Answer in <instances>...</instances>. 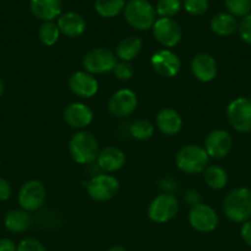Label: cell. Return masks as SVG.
Instances as JSON below:
<instances>
[{
  "label": "cell",
  "mask_w": 251,
  "mask_h": 251,
  "mask_svg": "<svg viewBox=\"0 0 251 251\" xmlns=\"http://www.w3.org/2000/svg\"><path fill=\"white\" fill-rule=\"evenodd\" d=\"M223 210L226 217L235 223H245L251 217V190L236 188L225 196Z\"/></svg>",
  "instance_id": "1"
},
{
  "label": "cell",
  "mask_w": 251,
  "mask_h": 251,
  "mask_svg": "<svg viewBox=\"0 0 251 251\" xmlns=\"http://www.w3.org/2000/svg\"><path fill=\"white\" fill-rule=\"evenodd\" d=\"M123 11L127 24L138 31L152 28L157 21V11L148 0H129Z\"/></svg>",
  "instance_id": "2"
},
{
  "label": "cell",
  "mask_w": 251,
  "mask_h": 251,
  "mask_svg": "<svg viewBox=\"0 0 251 251\" xmlns=\"http://www.w3.org/2000/svg\"><path fill=\"white\" fill-rule=\"evenodd\" d=\"M69 153L74 162L90 164L98 156V142L91 132L79 131L73 135L69 142Z\"/></svg>",
  "instance_id": "3"
},
{
  "label": "cell",
  "mask_w": 251,
  "mask_h": 251,
  "mask_svg": "<svg viewBox=\"0 0 251 251\" xmlns=\"http://www.w3.org/2000/svg\"><path fill=\"white\" fill-rule=\"evenodd\" d=\"M209 157L206 150L198 145H187L181 147L175 157L177 168L187 174H197L204 172L208 167Z\"/></svg>",
  "instance_id": "4"
},
{
  "label": "cell",
  "mask_w": 251,
  "mask_h": 251,
  "mask_svg": "<svg viewBox=\"0 0 251 251\" xmlns=\"http://www.w3.org/2000/svg\"><path fill=\"white\" fill-rule=\"evenodd\" d=\"M117 58L112 50L107 48H94L85 54L83 66L89 74H106L113 71Z\"/></svg>",
  "instance_id": "5"
},
{
  "label": "cell",
  "mask_w": 251,
  "mask_h": 251,
  "mask_svg": "<svg viewBox=\"0 0 251 251\" xmlns=\"http://www.w3.org/2000/svg\"><path fill=\"white\" fill-rule=\"evenodd\" d=\"M226 117L231 126L239 132L251 130V100L239 97L231 100L226 108Z\"/></svg>",
  "instance_id": "6"
},
{
  "label": "cell",
  "mask_w": 251,
  "mask_h": 251,
  "mask_svg": "<svg viewBox=\"0 0 251 251\" xmlns=\"http://www.w3.org/2000/svg\"><path fill=\"white\" fill-rule=\"evenodd\" d=\"M179 212V201L172 194L157 195L150 202L148 216L155 223H166L175 218Z\"/></svg>",
  "instance_id": "7"
},
{
  "label": "cell",
  "mask_w": 251,
  "mask_h": 251,
  "mask_svg": "<svg viewBox=\"0 0 251 251\" xmlns=\"http://www.w3.org/2000/svg\"><path fill=\"white\" fill-rule=\"evenodd\" d=\"M86 190L93 200L103 202L117 195L120 190V181L115 176L108 174H98L90 179L86 185Z\"/></svg>",
  "instance_id": "8"
},
{
  "label": "cell",
  "mask_w": 251,
  "mask_h": 251,
  "mask_svg": "<svg viewBox=\"0 0 251 251\" xmlns=\"http://www.w3.org/2000/svg\"><path fill=\"white\" fill-rule=\"evenodd\" d=\"M46 200V188L38 180H29L21 186L17 195V201L22 210L36 211L42 207Z\"/></svg>",
  "instance_id": "9"
},
{
  "label": "cell",
  "mask_w": 251,
  "mask_h": 251,
  "mask_svg": "<svg viewBox=\"0 0 251 251\" xmlns=\"http://www.w3.org/2000/svg\"><path fill=\"white\" fill-rule=\"evenodd\" d=\"M188 222L192 228L201 233H209L218 226V215L211 206L206 203H196L188 213Z\"/></svg>",
  "instance_id": "10"
},
{
  "label": "cell",
  "mask_w": 251,
  "mask_h": 251,
  "mask_svg": "<svg viewBox=\"0 0 251 251\" xmlns=\"http://www.w3.org/2000/svg\"><path fill=\"white\" fill-rule=\"evenodd\" d=\"M153 36L161 46L172 48L181 41L182 31L175 20L160 17L153 25Z\"/></svg>",
  "instance_id": "11"
},
{
  "label": "cell",
  "mask_w": 251,
  "mask_h": 251,
  "mask_svg": "<svg viewBox=\"0 0 251 251\" xmlns=\"http://www.w3.org/2000/svg\"><path fill=\"white\" fill-rule=\"evenodd\" d=\"M150 64L155 73L164 77H174L181 69V60L170 49L155 51L150 58Z\"/></svg>",
  "instance_id": "12"
},
{
  "label": "cell",
  "mask_w": 251,
  "mask_h": 251,
  "mask_svg": "<svg viewBox=\"0 0 251 251\" xmlns=\"http://www.w3.org/2000/svg\"><path fill=\"white\" fill-rule=\"evenodd\" d=\"M138 104L137 95L129 88L116 91L108 102V110L116 118H126L132 114Z\"/></svg>",
  "instance_id": "13"
},
{
  "label": "cell",
  "mask_w": 251,
  "mask_h": 251,
  "mask_svg": "<svg viewBox=\"0 0 251 251\" xmlns=\"http://www.w3.org/2000/svg\"><path fill=\"white\" fill-rule=\"evenodd\" d=\"M233 140L230 134L225 130L217 129L209 132L204 140V147L208 157L212 158H223L230 152Z\"/></svg>",
  "instance_id": "14"
},
{
  "label": "cell",
  "mask_w": 251,
  "mask_h": 251,
  "mask_svg": "<svg viewBox=\"0 0 251 251\" xmlns=\"http://www.w3.org/2000/svg\"><path fill=\"white\" fill-rule=\"evenodd\" d=\"M69 88L74 95L81 98H91L97 93L98 82L91 74L86 71H76L69 77Z\"/></svg>",
  "instance_id": "15"
},
{
  "label": "cell",
  "mask_w": 251,
  "mask_h": 251,
  "mask_svg": "<svg viewBox=\"0 0 251 251\" xmlns=\"http://www.w3.org/2000/svg\"><path fill=\"white\" fill-rule=\"evenodd\" d=\"M191 71L194 77L201 82H211L218 73L216 59L206 53H199L191 60Z\"/></svg>",
  "instance_id": "16"
},
{
  "label": "cell",
  "mask_w": 251,
  "mask_h": 251,
  "mask_svg": "<svg viewBox=\"0 0 251 251\" xmlns=\"http://www.w3.org/2000/svg\"><path fill=\"white\" fill-rule=\"evenodd\" d=\"M94 118L93 110L84 103H71L64 109V120L74 129H84L91 124Z\"/></svg>",
  "instance_id": "17"
},
{
  "label": "cell",
  "mask_w": 251,
  "mask_h": 251,
  "mask_svg": "<svg viewBox=\"0 0 251 251\" xmlns=\"http://www.w3.org/2000/svg\"><path fill=\"white\" fill-rule=\"evenodd\" d=\"M57 25H58L61 33L69 37V38H75V37L81 36L86 28V22L84 17L74 11L62 14L58 17Z\"/></svg>",
  "instance_id": "18"
},
{
  "label": "cell",
  "mask_w": 251,
  "mask_h": 251,
  "mask_svg": "<svg viewBox=\"0 0 251 251\" xmlns=\"http://www.w3.org/2000/svg\"><path fill=\"white\" fill-rule=\"evenodd\" d=\"M97 166L106 173L120 171L126 163V154L122 150L117 147H106L102 151L98 152L96 158Z\"/></svg>",
  "instance_id": "19"
},
{
  "label": "cell",
  "mask_w": 251,
  "mask_h": 251,
  "mask_svg": "<svg viewBox=\"0 0 251 251\" xmlns=\"http://www.w3.org/2000/svg\"><path fill=\"white\" fill-rule=\"evenodd\" d=\"M30 9L36 19L42 21H53L61 16V0H30Z\"/></svg>",
  "instance_id": "20"
},
{
  "label": "cell",
  "mask_w": 251,
  "mask_h": 251,
  "mask_svg": "<svg viewBox=\"0 0 251 251\" xmlns=\"http://www.w3.org/2000/svg\"><path fill=\"white\" fill-rule=\"evenodd\" d=\"M157 126L167 136L179 134L182 127V119L179 113L172 108H162L157 115Z\"/></svg>",
  "instance_id": "21"
},
{
  "label": "cell",
  "mask_w": 251,
  "mask_h": 251,
  "mask_svg": "<svg viewBox=\"0 0 251 251\" xmlns=\"http://www.w3.org/2000/svg\"><path fill=\"white\" fill-rule=\"evenodd\" d=\"M32 225V218L29 212L22 208L11 210L5 215L4 226L9 232L22 233L29 229Z\"/></svg>",
  "instance_id": "22"
},
{
  "label": "cell",
  "mask_w": 251,
  "mask_h": 251,
  "mask_svg": "<svg viewBox=\"0 0 251 251\" xmlns=\"http://www.w3.org/2000/svg\"><path fill=\"white\" fill-rule=\"evenodd\" d=\"M239 24L235 16L229 12H218L211 20V29L218 36H231L238 29Z\"/></svg>",
  "instance_id": "23"
},
{
  "label": "cell",
  "mask_w": 251,
  "mask_h": 251,
  "mask_svg": "<svg viewBox=\"0 0 251 251\" xmlns=\"http://www.w3.org/2000/svg\"><path fill=\"white\" fill-rule=\"evenodd\" d=\"M142 48L143 42L139 37L128 36L118 43L117 49H116V55L122 61L129 63V61H132L133 59L139 55Z\"/></svg>",
  "instance_id": "24"
},
{
  "label": "cell",
  "mask_w": 251,
  "mask_h": 251,
  "mask_svg": "<svg viewBox=\"0 0 251 251\" xmlns=\"http://www.w3.org/2000/svg\"><path fill=\"white\" fill-rule=\"evenodd\" d=\"M203 179L208 188L220 190L228 183V174L221 167L208 166L203 172Z\"/></svg>",
  "instance_id": "25"
},
{
  "label": "cell",
  "mask_w": 251,
  "mask_h": 251,
  "mask_svg": "<svg viewBox=\"0 0 251 251\" xmlns=\"http://www.w3.org/2000/svg\"><path fill=\"white\" fill-rule=\"evenodd\" d=\"M126 0H95V10L100 16L111 19L125 10Z\"/></svg>",
  "instance_id": "26"
},
{
  "label": "cell",
  "mask_w": 251,
  "mask_h": 251,
  "mask_svg": "<svg viewBox=\"0 0 251 251\" xmlns=\"http://www.w3.org/2000/svg\"><path fill=\"white\" fill-rule=\"evenodd\" d=\"M61 31L58 25L53 21H46L39 26L38 38L41 43L46 47H52L58 42Z\"/></svg>",
  "instance_id": "27"
},
{
  "label": "cell",
  "mask_w": 251,
  "mask_h": 251,
  "mask_svg": "<svg viewBox=\"0 0 251 251\" xmlns=\"http://www.w3.org/2000/svg\"><path fill=\"white\" fill-rule=\"evenodd\" d=\"M129 132L134 139L145 141V140H149L154 135V126L148 120H137V122L130 125Z\"/></svg>",
  "instance_id": "28"
},
{
  "label": "cell",
  "mask_w": 251,
  "mask_h": 251,
  "mask_svg": "<svg viewBox=\"0 0 251 251\" xmlns=\"http://www.w3.org/2000/svg\"><path fill=\"white\" fill-rule=\"evenodd\" d=\"M180 10H181V1L180 0H159L155 11L160 17L171 19L175 15L179 14Z\"/></svg>",
  "instance_id": "29"
},
{
  "label": "cell",
  "mask_w": 251,
  "mask_h": 251,
  "mask_svg": "<svg viewBox=\"0 0 251 251\" xmlns=\"http://www.w3.org/2000/svg\"><path fill=\"white\" fill-rule=\"evenodd\" d=\"M225 6L233 16L245 17L251 11V0H225Z\"/></svg>",
  "instance_id": "30"
},
{
  "label": "cell",
  "mask_w": 251,
  "mask_h": 251,
  "mask_svg": "<svg viewBox=\"0 0 251 251\" xmlns=\"http://www.w3.org/2000/svg\"><path fill=\"white\" fill-rule=\"evenodd\" d=\"M184 6L188 14L201 16L208 10L209 0H184Z\"/></svg>",
  "instance_id": "31"
},
{
  "label": "cell",
  "mask_w": 251,
  "mask_h": 251,
  "mask_svg": "<svg viewBox=\"0 0 251 251\" xmlns=\"http://www.w3.org/2000/svg\"><path fill=\"white\" fill-rule=\"evenodd\" d=\"M113 73H115L117 78L127 81L129 80V78H132L133 75H134V68H133V65L130 63H127V61H120V63L116 64L115 69H113Z\"/></svg>",
  "instance_id": "32"
},
{
  "label": "cell",
  "mask_w": 251,
  "mask_h": 251,
  "mask_svg": "<svg viewBox=\"0 0 251 251\" xmlns=\"http://www.w3.org/2000/svg\"><path fill=\"white\" fill-rule=\"evenodd\" d=\"M239 34L245 43L251 44V14L246 15L239 24Z\"/></svg>",
  "instance_id": "33"
},
{
  "label": "cell",
  "mask_w": 251,
  "mask_h": 251,
  "mask_svg": "<svg viewBox=\"0 0 251 251\" xmlns=\"http://www.w3.org/2000/svg\"><path fill=\"white\" fill-rule=\"evenodd\" d=\"M17 251H47L41 242L33 238L24 239L17 245Z\"/></svg>",
  "instance_id": "34"
},
{
  "label": "cell",
  "mask_w": 251,
  "mask_h": 251,
  "mask_svg": "<svg viewBox=\"0 0 251 251\" xmlns=\"http://www.w3.org/2000/svg\"><path fill=\"white\" fill-rule=\"evenodd\" d=\"M11 196V185L6 179L0 176V201H6Z\"/></svg>",
  "instance_id": "35"
},
{
  "label": "cell",
  "mask_w": 251,
  "mask_h": 251,
  "mask_svg": "<svg viewBox=\"0 0 251 251\" xmlns=\"http://www.w3.org/2000/svg\"><path fill=\"white\" fill-rule=\"evenodd\" d=\"M240 235L243 238L244 243L249 247H251V221H246L243 223V227L240 229Z\"/></svg>",
  "instance_id": "36"
},
{
  "label": "cell",
  "mask_w": 251,
  "mask_h": 251,
  "mask_svg": "<svg viewBox=\"0 0 251 251\" xmlns=\"http://www.w3.org/2000/svg\"><path fill=\"white\" fill-rule=\"evenodd\" d=\"M0 251H17V247L12 240L6 239H0Z\"/></svg>",
  "instance_id": "37"
},
{
  "label": "cell",
  "mask_w": 251,
  "mask_h": 251,
  "mask_svg": "<svg viewBox=\"0 0 251 251\" xmlns=\"http://www.w3.org/2000/svg\"><path fill=\"white\" fill-rule=\"evenodd\" d=\"M198 199H199V196H198V193H197V191H194V190L187 191L186 200L188 201L189 203H192V206L196 205V203H198Z\"/></svg>",
  "instance_id": "38"
},
{
  "label": "cell",
  "mask_w": 251,
  "mask_h": 251,
  "mask_svg": "<svg viewBox=\"0 0 251 251\" xmlns=\"http://www.w3.org/2000/svg\"><path fill=\"white\" fill-rule=\"evenodd\" d=\"M106 251H127L125 248L120 247V245H116V247H111L110 249H107Z\"/></svg>",
  "instance_id": "39"
},
{
  "label": "cell",
  "mask_w": 251,
  "mask_h": 251,
  "mask_svg": "<svg viewBox=\"0 0 251 251\" xmlns=\"http://www.w3.org/2000/svg\"><path fill=\"white\" fill-rule=\"evenodd\" d=\"M4 90H5L4 82H2V80H1V78H0V97H1L2 93H4Z\"/></svg>",
  "instance_id": "40"
}]
</instances>
